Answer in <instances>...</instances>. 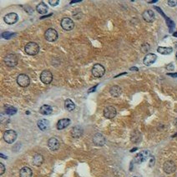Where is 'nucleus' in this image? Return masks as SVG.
<instances>
[{
  "label": "nucleus",
  "instance_id": "nucleus-1",
  "mask_svg": "<svg viewBox=\"0 0 177 177\" xmlns=\"http://www.w3.org/2000/svg\"><path fill=\"white\" fill-rule=\"evenodd\" d=\"M24 50L28 55L34 56V55L38 54V52H39V46L36 43L30 42V43H28L26 44Z\"/></svg>",
  "mask_w": 177,
  "mask_h": 177
},
{
  "label": "nucleus",
  "instance_id": "nucleus-2",
  "mask_svg": "<svg viewBox=\"0 0 177 177\" xmlns=\"http://www.w3.org/2000/svg\"><path fill=\"white\" fill-rule=\"evenodd\" d=\"M3 62L6 64V66L13 67L17 66V64H18V57L14 53H9L5 56L4 59H3Z\"/></svg>",
  "mask_w": 177,
  "mask_h": 177
},
{
  "label": "nucleus",
  "instance_id": "nucleus-3",
  "mask_svg": "<svg viewBox=\"0 0 177 177\" xmlns=\"http://www.w3.org/2000/svg\"><path fill=\"white\" fill-rule=\"evenodd\" d=\"M17 139V133L14 130H8L3 134V140L8 144H12Z\"/></svg>",
  "mask_w": 177,
  "mask_h": 177
},
{
  "label": "nucleus",
  "instance_id": "nucleus-4",
  "mask_svg": "<svg viewBox=\"0 0 177 177\" xmlns=\"http://www.w3.org/2000/svg\"><path fill=\"white\" fill-rule=\"evenodd\" d=\"M91 72L95 78H101L105 73V69L101 64H95Z\"/></svg>",
  "mask_w": 177,
  "mask_h": 177
},
{
  "label": "nucleus",
  "instance_id": "nucleus-5",
  "mask_svg": "<svg viewBox=\"0 0 177 177\" xmlns=\"http://www.w3.org/2000/svg\"><path fill=\"white\" fill-rule=\"evenodd\" d=\"M60 25H61L62 29H64L65 31H70V30L74 29V21L69 18H64L61 20Z\"/></svg>",
  "mask_w": 177,
  "mask_h": 177
},
{
  "label": "nucleus",
  "instance_id": "nucleus-6",
  "mask_svg": "<svg viewBox=\"0 0 177 177\" xmlns=\"http://www.w3.org/2000/svg\"><path fill=\"white\" fill-rule=\"evenodd\" d=\"M150 153L149 150H142L141 152L138 153V154L135 156L134 161V162L135 163L140 164V163L145 161L148 158L150 157Z\"/></svg>",
  "mask_w": 177,
  "mask_h": 177
},
{
  "label": "nucleus",
  "instance_id": "nucleus-7",
  "mask_svg": "<svg viewBox=\"0 0 177 177\" xmlns=\"http://www.w3.org/2000/svg\"><path fill=\"white\" fill-rule=\"evenodd\" d=\"M44 37L47 41L49 42H54L58 38V33L55 29H49L44 33Z\"/></svg>",
  "mask_w": 177,
  "mask_h": 177
},
{
  "label": "nucleus",
  "instance_id": "nucleus-8",
  "mask_svg": "<svg viewBox=\"0 0 177 177\" xmlns=\"http://www.w3.org/2000/svg\"><path fill=\"white\" fill-rule=\"evenodd\" d=\"M103 113L105 118H107V119H112V118H114V117L116 116L117 111H116V109H115V106H108L104 109Z\"/></svg>",
  "mask_w": 177,
  "mask_h": 177
},
{
  "label": "nucleus",
  "instance_id": "nucleus-9",
  "mask_svg": "<svg viewBox=\"0 0 177 177\" xmlns=\"http://www.w3.org/2000/svg\"><path fill=\"white\" fill-rule=\"evenodd\" d=\"M17 83L22 87H26L30 84V79L26 74H19L17 78Z\"/></svg>",
  "mask_w": 177,
  "mask_h": 177
},
{
  "label": "nucleus",
  "instance_id": "nucleus-10",
  "mask_svg": "<svg viewBox=\"0 0 177 177\" xmlns=\"http://www.w3.org/2000/svg\"><path fill=\"white\" fill-rule=\"evenodd\" d=\"M40 80L44 84H49L53 81V75L51 71L49 70H44L40 74Z\"/></svg>",
  "mask_w": 177,
  "mask_h": 177
},
{
  "label": "nucleus",
  "instance_id": "nucleus-11",
  "mask_svg": "<svg viewBox=\"0 0 177 177\" xmlns=\"http://www.w3.org/2000/svg\"><path fill=\"white\" fill-rule=\"evenodd\" d=\"M176 164L172 161H167L164 163L163 165V170L166 174H172L176 171Z\"/></svg>",
  "mask_w": 177,
  "mask_h": 177
},
{
  "label": "nucleus",
  "instance_id": "nucleus-12",
  "mask_svg": "<svg viewBox=\"0 0 177 177\" xmlns=\"http://www.w3.org/2000/svg\"><path fill=\"white\" fill-rule=\"evenodd\" d=\"M3 20L4 22L7 23V24H9V25H12V24H14L16 23L18 20H19V16L17 14L15 13H10V14H8L4 16L3 18Z\"/></svg>",
  "mask_w": 177,
  "mask_h": 177
},
{
  "label": "nucleus",
  "instance_id": "nucleus-13",
  "mask_svg": "<svg viewBox=\"0 0 177 177\" xmlns=\"http://www.w3.org/2000/svg\"><path fill=\"white\" fill-rule=\"evenodd\" d=\"M142 18L143 19L147 22H152L155 21V13L150 10V9H148V10H145L143 14H142Z\"/></svg>",
  "mask_w": 177,
  "mask_h": 177
},
{
  "label": "nucleus",
  "instance_id": "nucleus-14",
  "mask_svg": "<svg viewBox=\"0 0 177 177\" xmlns=\"http://www.w3.org/2000/svg\"><path fill=\"white\" fill-rule=\"evenodd\" d=\"M93 142L97 146H103L105 143V138L102 134L97 133L93 137Z\"/></svg>",
  "mask_w": 177,
  "mask_h": 177
},
{
  "label": "nucleus",
  "instance_id": "nucleus-15",
  "mask_svg": "<svg viewBox=\"0 0 177 177\" xmlns=\"http://www.w3.org/2000/svg\"><path fill=\"white\" fill-rule=\"evenodd\" d=\"M157 59V56L154 53H148L145 55V57H144L143 63L145 66H150L153 63H155V61Z\"/></svg>",
  "mask_w": 177,
  "mask_h": 177
},
{
  "label": "nucleus",
  "instance_id": "nucleus-16",
  "mask_svg": "<svg viewBox=\"0 0 177 177\" xmlns=\"http://www.w3.org/2000/svg\"><path fill=\"white\" fill-rule=\"evenodd\" d=\"M59 146H60V144H59V140L57 138H55V137H52L48 141V146L53 151L58 150L59 148Z\"/></svg>",
  "mask_w": 177,
  "mask_h": 177
},
{
  "label": "nucleus",
  "instance_id": "nucleus-17",
  "mask_svg": "<svg viewBox=\"0 0 177 177\" xmlns=\"http://www.w3.org/2000/svg\"><path fill=\"white\" fill-rule=\"evenodd\" d=\"M83 132H84L83 128L81 127H80V126H76V127L72 128V130H71V135L74 138H80V137H81L82 135H83Z\"/></svg>",
  "mask_w": 177,
  "mask_h": 177
},
{
  "label": "nucleus",
  "instance_id": "nucleus-18",
  "mask_svg": "<svg viewBox=\"0 0 177 177\" xmlns=\"http://www.w3.org/2000/svg\"><path fill=\"white\" fill-rule=\"evenodd\" d=\"M71 120L69 118H64V119H61L58 121L57 123V129L58 130H63L64 128H66L68 126H69Z\"/></svg>",
  "mask_w": 177,
  "mask_h": 177
},
{
  "label": "nucleus",
  "instance_id": "nucleus-19",
  "mask_svg": "<svg viewBox=\"0 0 177 177\" xmlns=\"http://www.w3.org/2000/svg\"><path fill=\"white\" fill-rule=\"evenodd\" d=\"M110 93L112 97H118L122 93V89L119 86H113L110 89Z\"/></svg>",
  "mask_w": 177,
  "mask_h": 177
},
{
  "label": "nucleus",
  "instance_id": "nucleus-20",
  "mask_svg": "<svg viewBox=\"0 0 177 177\" xmlns=\"http://www.w3.org/2000/svg\"><path fill=\"white\" fill-rule=\"evenodd\" d=\"M38 127L39 128L41 131H46L49 127V122L46 119H40L38 120Z\"/></svg>",
  "mask_w": 177,
  "mask_h": 177
},
{
  "label": "nucleus",
  "instance_id": "nucleus-21",
  "mask_svg": "<svg viewBox=\"0 0 177 177\" xmlns=\"http://www.w3.org/2000/svg\"><path fill=\"white\" fill-rule=\"evenodd\" d=\"M32 175H33L32 170L28 166L23 167L19 172V176L20 177H31Z\"/></svg>",
  "mask_w": 177,
  "mask_h": 177
},
{
  "label": "nucleus",
  "instance_id": "nucleus-22",
  "mask_svg": "<svg viewBox=\"0 0 177 177\" xmlns=\"http://www.w3.org/2000/svg\"><path fill=\"white\" fill-rule=\"evenodd\" d=\"M36 10L38 14H45L48 13V6L44 3V2H41L40 3H38L36 7Z\"/></svg>",
  "mask_w": 177,
  "mask_h": 177
},
{
  "label": "nucleus",
  "instance_id": "nucleus-23",
  "mask_svg": "<svg viewBox=\"0 0 177 177\" xmlns=\"http://www.w3.org/2000/svg\"><path fill=\"white\" fill-rule=\"evenodd\" d=\"M44 162V157L42 155L40 154H36L35 156H34L33 159V164L36 166H40Z\"/></svg>",
  "mask_w": 177,
  "mask_h": 177
},
{
  "label": "nucleus",
  "instance_id": "nucleus-24",
  "mask_svg": "<svg viewBox=\"0 0 177 177\" xmlns=\"http://www.w3.org/2000/svg\"><path fill=\"white\" fill-rule=\"evenodd\" d=\"M40 113L44 116H48V115H50L53 112V109L49 105H44V106H41L40 110H39Z\"/></svg>",
  "mask_w": 177,
  "mask_h": 177
},
{
  "label": "nucleus",
  "instance_id": "nucleus-25",
  "mask_svg": "<svg viewBox=\"0 0 177 177\" xmlns=\"http://www.w3.org/2000/svg\"><path fill=\"white\" fill-rule=\"evenodd\" d=\"M64 107L67 111L69 112H73L75 109V104L72 101V100L66 99L64 101Z\"/></svg>",
  "mask_w": 177,
  "mask_h": 177
},
{
  "label": "nucleus",
  "instance_id": "nucleus-26",
  "mask_svg": "<svg viewBox=\"0 0 177 177\" xmlns=\"http://www.w3.org/2000/svg\"><path fill=\"white\" fill-rule=\"evenodd\" d=\"M157 52L162 55H169L172 52H173V49L172 48H165V47H159L157 48Z\"/></svg>",
  "mask_w": 177,
  "mask_h": 177
},
{
  "label": "nucleus",
  "instance_id": "nucleus-27",
  "mask_svg": "<svg viewBox=\"0 0 177 177\" xmlns=\"http://www.w3.org/2000/svg\"><path fill=\"white\" fill-rule=\"evenodd\" d=\"M4 111H5V113L8 116H13L17 113V109L13 106H6L4 108Z\"/></svg>",
  "mask_w": 177,
  "mask_h": 177
},
{
  "label": "nucleus",
  "instance_id": "nucleus-28",
  "mask_svg": "<svg viewBox=\"0 0 177 177\" xmlns=\"http://www.w3.org/2000/svg\"><path fill=\"white\" fill-rule=\"evenodd\" d=\"M15 35L14 33H10V32H4L2 33L1 37L4 39H10L12 37H14Z\"/></svg>",
  "mask_w": 177,
  "mask_h": 177
},
{
  "label": "nucleus",
  "instance_id": "nucleus-29",
  "mask_svg": "<svg viewBox=\"0 0 177 177\" xmlns=\"http://www.w3.org/2000/svg\"><path fill=\"white\" fill-rule=\"evenodd\" d=\"M150 45L148 43H145V44H143L141 46V51L143 52H147L148 51L150 50Z\"/></svg>",
  "mask_w": 177,
  "mask_h": 177
},
{
  "label": "nucleus",
  "instance_id": "nucleus-30",
  "mask_svg": "<svg viewBox=\"0 0 177 177\" xmlns=\"http://www.w3.org/2000/svg\"><path fill=\"white\" fill-rule=\"evenodd\" d=\"M49 3L50 6L55 7V6H57V5L59 4V0H49Z\"/></svg>",
  "mask_w": 177,
  "mask_h": 177
},
{
  "label": "nucleus",
  "instance_id": "nucleus-31",
  "mask_svg": "<svg viewBox=\"0 0 177 177\" xmlns=\"http://www.w3.org/2000/svg\"><path fill=\"white\" fill-rule=\"evenodd\" d=\"M168 4L170 7H176L177 6V1L176 0H170L168 1Z\"/></svg>",
  "mask_w": 177,
  "mask_h": 177
},
{
  "label": "nucleus",
  "instance_id": "nucleus-32",
  "mask_svg": "<svg viewBox=\"0 0 177 177\" xmlns=\"http://www.w3.org/2000/svg\"><path fill=\"white\" fill-rule=\"evenodd\" d=\"M5 172V166L3 163H0V175H3Z\"/></svg>",
  "mask_w": 177,
  "mask_h": 177
},
{
  "label": "nucleus",
  "instance_id": "nucleus-33",
  "mask_svg": "<svg viewBox=\"0 0 177 177\" xmlns=\"http://www.w3.org/2000/svg\"><path fill=\"white\" fill-rule=\"evenodd\" d=\"M166 69H167L168 71H173V70L175 69V67H174V64H173V63L168 64V65L166 66Z\"/></svg>",
  "mask_w": 177,
  "mask_h": 177
},
{
  "label": "nucleus",
  "instance_id": "nucleus-34",
  "mask_svg": "<svg viewBox=\"0 0 177 177\" xmlns=\"http://www.w3.org/2000/svg\"><path fill=\"white\" fill-rule=\"evenodd\" d=\"M155 164V158L153 156H151V159H150V166H153Z\"/></svg>",
  "mask_w": 177,
  "mask_h": 177
},
{
  "label": "nucleus",
  "instance_id": "nucleus-35",
  "mask_svg": "<svg viewBox=\"0 0 177 177\" xmlns=\"http://www.w3.org/2000/svg\"><path fill=\"white\" fill-rule=\"evenodd\" d=\"M168 76L173 77V78H177V73H168Z\"/></svg>",
  "mask_w": 177,
  "mask_h": 177
},
{
  "label": "nucleus",
  "instance_id": "nucleus-36",
  "mask_svg": "<svg viewBox=\"0 0 177 177\" xmlns=\"http://www.w3.org/2000/svg\"><path fill=\"white\" fill-rule=\"evenodd\" d=\"M96 86H94V87H92L91 89H89V91H88V92H92V91H94V90H95Z\"/></svg>",
  "mask_w": 177,
  "mask_h": 177
},
{
  "label": "nucleus",
  "instance_id": "nucleus-37",
  "mask_svg": "<svg viewBox=\"0 0 177 177\" xmlns=\"http://www.w3.org/2000/svg\"><path fill=\"white\" fill-rule=\"evenodd\" d=\"M156 2H157V1L155 0V1H149L148 3H156Z\"/></svg>",
  "mask_w": 177,
  "mask_h": 177
},
{
  "label": "nucleus",
  "instance_id": "nucleus-38",
  "mask_svg": "<svg viewBox=\"0 0 177 177\" xmlns=\"http://www.w3.org/2000/svg\"><path fill=\"white\" fill-rule=\"evenodd\" d=\"M130 70H134V71H138V68H136V67H131V68H130Z\"/></svg>",
  "mask_w": 177,
  "mask_h": 177
},
{
  "label": "nucleus",
  "instance_id": "nucleus-39",
  "mask_svg": "<svg viewBox=\"0 0 177 177\" xmlns=\"http://www.w3.org/2000/svg\"><path fill=\"white\" fill-rule=\"evenodd\" d=\"M175 125H176V127H177V118L175 120Z\"/></svg>",
  "mask_w": 177,
  "mask_h": 177
},
{
  "label": "nucleus",
  "instance_id": "nucleus-40",
  "mask_svg": "<svg viewBox=\"0 0 177 177\" xmlns=\"http://www.w3.org/2000/svg\"><path fill=\"white\" fill-rule=\"evenodd\" d=\"M1 156H2V157H3V158H4V159H6V158H7V157H6V156H3V154H1Z\"/></svg>",
  "mask_w": 177,
  "mask_h": 177
},
{
  "label": "nucleus",
  "instance_id": "nucleus-41",
  "mask_svg": "<svg viewBox=\"0 0 177 177\" xmlns=\"http://www.w3.org/2000/svg\"><path fill=\"white\" fill-rule=\"evenodd\" d=\"M174 36H175V37H177V33H174Z\"/></svg>",
  "mask_w": 177,
  "mask_h": 177
},
{
  "label": "nucleus",
  "instance_id": "nucleus-42",
  "mask_svg": "<svg viewBox=\"0 0 177 177\" xmlns=\"http://www.w3.org/2000/svg\"><path fill=\"white\" fill-rule=\"evenodd\" d=\"M176 59H177V52H176Z\"/></svg>",
  "mask_w": 177,
  "mask_h": 177
},
{
  "label": "nucleus",
  "instance_id": "nucleus-43",
  "mask_svg": "<svg viewBox=\"0 0 177 177\" xmlns=\"http://www.w3.org/2000/svg\"><path fill=\"white\" fill-rule=\"evenodd\" d=\"M134 177H136V176H134Z\"/></svg>",
  "mask_w": 177,
  "mask_h": 177
}]
</instances>
